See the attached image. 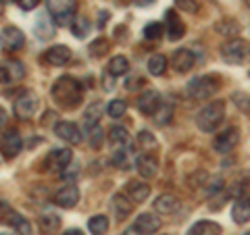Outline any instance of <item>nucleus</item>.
Listing matches in <instances>:
<instances>
[{"instance_id": "obj_1", "label": "nucleus", "mask_w": 250, "mask_h": 235, "mask_svg": "<svg viewBox=\"0 0 250 235\" xmlns=\"http://www.w3.org/2000/svg\"><path fill=\"white\" fill-rule=\"evenodd\" d=\"M52 100L65 111H73L83 102V85L80 79H75L71 75H62L54 81L50 90Z\"/></svg>"}, {"instance_id": "obj_2", "label": "nucleus", "mask_w": 250, "mask_h": 235, "mask_svg": "<svg viewBox=\"0 0 250 235\" xmlns=\"http://www.w3.org/2000/svg\"><path fill=\"white\" fill-rule=\"evenodd\" d=\"M225 119V100H213L196 113V125L200 131L210 133L215 131Z\"/></svg>"}, {"instance_id": "obj_3", "label": "nucleus", "mask_w": 250, "mask_h": 235, "mask_svg": "<svg viewBox=\"0 0 250 235\" xmlns=\"http://www.w3.org/2000/svg\"><path fill=\"white\" fill-rule=\"evenodd\" d=\"M221 88V79L217 75H198L188 83V96L194 100H208Z\"/></svg>"}, {"instance_id": "obj_4", "label": "nucleus", "mask_w": 250, "mask_h": 235, "mask_svg": "<svg viewBox=\"0 0 250 235\" xmlns=\"http://www.w3.org/2000/svg\"><path fill=\"white\" fill-rule=\"evenodd\" d=\"M46 9H48L54 25L59 27H65L77 19V0H46Z\"/></svg>"}, {"instance_id": "obj_5", "label": "nucleus", "mask_w": 250, "mask_h": 235, "mask_svg": "<svg viewBox=\"0 0 250 235\" xmlns=\"http://www.w3.org/2000/svg\"><path fill=\"white\" fill-rule=\"evenodd\" d=\"M221 59L229 65H244L250 59V44L244 38H231L221 46Z\"/></svg>"}, {"instance_id": "obj_6", "label": "nucleus", "mask_w": 250, "mask_h": 235, "mask_svg": "<svg viewBox=\"0 0 250 235\" xmlns=\"http://www.w3.org/2000/svg\"><path fill=\"white\" fill-rule=\"evenodd\" d=\"M38 106H40L38 94L31 92V90H25V92H21L19 96L15 98V102H13V113H15V117H17V119L27 121V119H31V117L36 115Z\"/></svg>"}, {"instance_id": "obj_7", "label": "nucleus", "mask_w": 250, "mask_h": 235, "mask_svg": "<svg viewBox=\"0 0 250 235\" xmlns=\"http://www.w3.org/2000/svg\"><path fill=\"white\" fill-rule=\"evenodd\" d=\"M71 162H73V154L69 148H54V150L46 156V169L54 171V173H62Z\"/></svg>"}, {"instance_id": "obj_8", "label": "nucleus", "mask_w": 250, "mask_h": 235, "mask_svg": "<svg viewBox=\"0 0 250 235\" xmlns=\"http://www.w3.org/2000/svg\"><path fill=\"white\" fill-rule=\"evenodd\" d=\"M238 142H240V129H238V127H229V129L221 131V133H219V136L215 137L213 150L219 152V154H229L233 148L238 146Z\"/></svg>"}, {"instance_id": "obj_9", "label": "nucleus", "mask_w": 250, "mask_h": 235, "mask_svg": "<svg viewBox=\"0 0 250 235\" xmlns=\"http://www.w3.org/2000/svg\"><path fill=\"white\" fill-rule=\"evenodd\" d=\"M138 111L142 113V115H148V117H154L156 113L161 111V106H163V98H161V94L159 92H154V90H146L140 94V98H138Z\"/></svg>"}, {"instance_id": "obj_10", "label": "nucleus", "mask_w": 250, "mask_h": 235, "mask_svg": "<svg viewBox=\"0 0 250 235\" xmlns=\"http://www.w3.org/2000/svg\"><path fill=\"white\" fill-rule=\"evenodd\" d=\"M23 150V139L17 129H9L2 133V158L13 160Z\"/></svg>"}, {"instance_id": "obj_11", "label": "nucleus", "mask_w": 250, "mask_h": 235, "mask_svg": "<svg viewBox=\"0 0 250 235\" xmlns=\"http://www.w3.org/2000/svg\"><path fill=\"white\" fill-rule=\"evenodd\" d=\"M25 46V36L23 31L15 25L2 27V50L4 52H17Z\"/></svg>"}, {"instance_id": "obj_12", "label": "nucleus", "mask_w": 250, "mask_h": 235, "mask_svg": "<svg viewBox=\"0 0 250 235\" xmlns=\"http://www.w3.org/2000/svg\"><path fill=\"white\" fill-rule=\"evenodd\" d=\"M194 65H196V57L188 48H179L173 52V57H171V67H173L177 73H188L190 69H194Z\"/></svg>"}, {"instance_id": "obj_13", "label": "nucleus", "mask_w": 250, "mask_h": 235, "mask_svg": "<svg viewBox=\"0 0 250 235\" xmlns=\"http://www.w3.org/2000/svg\"><path fill=\"white\" fill-rule=\"evenodd\" d=\"M44 60L52 67H62L71 60V50H69V46H65V44L50 46V48L44 52Z\"/></svg>"}, {"instance_id": "obj_14", "label": "nucleus", "mask_w": 250, "mask_h": 235, "mask_svg": "<svg viewBox=\"0 0 250 235\" xmlns=\"http://www.w3.org/2000/svg\"><path fill=\"white\" fill-rule=\"evenodd\" d=\"M77 202H80V190H77V185H73V183L61 187V190L54 194V204H59L61 208H73V206H77Z\"/></svg>"}, {"instance_id": "obj_15", "label": "nucleus", "mask_w": 250, "mask_h": 235, "mask_svg": "<svg viewBox=\"0 0 250 235\" xmlns=\"http://www.w3.org/2000/svg\"><path fill=\"white\" fill-rule=\"evenodd\" d=\"M165 29H167V38L169 40H182L186 36V25L179 19V15L175 11H167L165 13Z\"/></svg>"}, {"instance_id": "obj_16", "label": "nucleus", "mask_w": 250, "mask_h": 235, "mask_svg": "<svg viewBox=\"0 0 250 235\" xmlns=\"http://www.w3.org/2000/svg\"><path fill=\"white\" fill-rule=\"evenodd\" d=\"M54 133L69 144H80L82 142V131L71 121H59L57 125H54Z\"/></svg>"}, {"instance_id": "obj_17", "label": "nucleus", "mask_w": 250, "mask_h": 235, "mask_svg": "<svg viewBox=\"0 0 250 235\" xmlns=\"http://www.w3.org/2000/svg\"><path fill=\"white\" fill-rule=\"evenodd\" d=\"M136 169H138L140 177L152 179L159 173V160H156V156H152V154H140L136 158Z\"/></svg>"}, {"instance_id": "obj_18", "label": "nucleus", "mask_w": 250, "mask_h": 235, "mask_svg": "<svg viewBox=\"0 0 250 235\" xmlns=\"http://www.w3.org/2000/svg\"><path fill=\"white\" fill-rule=\"evenodd\" d=\"M152 208L159 215H173L175 210H179V198L173 194H161L159 198L152 202Z\"/></svg>"}, {"instance_id": "obj_19", "label": "nucleus", "mask_w": 250, "mask_h": 235, "mask_svg": "<svg viewBox=\"0 0 250 235\" xmlns=\"http://www.w3.org/2000/svg\"><path fill=\"white\" fill-rule=\"evenodd\" d=\"M25 77V65L21 60H9L2 67V83L6 85L9 81H21Z\"/></svg>"}, {"instance_id": "obj_20", "label": "nucleus", "mask_w": 250, "mask_h": 235, "mask_svg": "<svg viewBox=\"0 0 250 235\" xmlns=\"http://www.w3.org/2000/svg\"><path fill=\"white\" fill-rule=\"evenodd\" d=\"M231 218L238 225H244L250 221V198L248 196H242V198H236L231 206Z\"/></svg>"}, {"instance_id": "obj_21", "label": "nucleus", "mask_w": 250, "mask_h": 235, "mask_svg": "<svg viewBox=\"0 0 250 235\" xmlns=\"http://www.w3.org/2000/svg\"><path fill=\"white\" fill-rule=\"evenodd\" d=\"M134 225H136L142 233L152 235V233H156V231L161 229V218L154 216V215H150V213H142V215H138V218H136Z\"/></svg>"}, {"instance_id": "obj_22", "label": "nucleus", "mask_w": 250, "mask_h": 235, "mask_svg": "<svg viewBox=\"0 0 250 235\" xmlns=\"http://www.w3.org/2000/svg\"><path fill=\"white\" fill-rule=\"evenodd\" d=\"M108 142H111V146L115 148V150H123V148H127L131 137L125 127H121V125H115V127L108 129Z\"/></svg>"}, {"instance_id": "obj_23", "label": "nucleus", "mask_w": 250, "mask_h": 235, "mask_svg": "<svg viewBox=\"0 0 250 235\" xmlns=\"http://www.w3.org/2000/svg\"><path fill=\"white\" fill-rule=\"evenodd\" d=\"M4 221L9 223L15 231L19 235H31V225L25 216H21L19 213H15V210H9V213H4Z\"/></svg>"}, {"instance_id": "obj_24", "label": "nucleus", "mask_w": 250, "mask_h": 235, "mask_svg": "<svg viewBox=\"0 0 250 235\" xmlns=\"http://www.w3.org/2000/svg\"><path fill=\"white\" fill-rule=\"evenodd\" d=\"M111 206L115 210V215L119 218H125L127 215H131V208H134V202L129 200V196L125 194H115L111 200Z\"/></svg>"}, {"instance_id": "obj_25", "label": "nucleus", "mask_w": 250, "mask_h": 235, "mask_svg": "<svg viewBox=\"0 0 250 235\" xmlns=\"http://www.w3.org/2000/svg\"><path fill=\"white\" fill-rule=\"evenodd\" d=\"M127 196L134 204L136 202H144L148 196H150V185L144 183V181H129L127 183Z\"/></svg>"}, {"instance_id": "obj_26", "label": "nucleus", "mask_w": 250, "mask_h": 235, "mask_svg": "<svg viewBox=\"0 0 250 235\" xmlns=\"http://www.w3.org/2000/svg\"><path fill=\"white\" fill-rule=\"evenodd\" d=\"M188 235H221V227L215 221H198L188 229Z\"/></svg>"}, {"instance_id": "obj_27", "label": "nucleus", "mask_w": 250, "mask_h": 235, "mask_svg": "<svg viewBox=\"0 0 250 235\" xmlns=\"http://www.w3.org/2000/svg\"><path fill=\"white\" fill-rule=\"evenodd\" d=\"M34 31L40 40H50V38L54 36V21H50L48 17H38Z\"/></svg>"}, {"instance_id": "obj_28", "label": "nucleus", "mask_w": 250, "mask_h": 235, "mask_svg": "<svg viewBox=\"0 0 250 235\" xmlns=\"http://www.w3.org/2000/svg\"><path fill=\"white\" fill-rule=\"evenodd\" d=\"M167 71V57L165 54H152L150 59H148V73L159 77Z\"/></svg>"}, {"instance_id": "obj_29", "label": "nucleus", "mask_w": 250, "mask_h": 235, "mask_svg": "<svg viewBox=\"0 0 250 235\" xmlns=\"http://www.w3.org/2000/svg\"><path fill=\"white\" fill-rule=\"evenodd\" d=\"M215 31L219 36H238L240 34V25L233 19H219L215 23Z\"/></svg>"}, {"instance_id": "obj_30", "label": "nucleus", "mask_w": 250, "mask_h": 235, "mask_svg": "<svg viewBox=\"0 0 250 235\" xmlns=\"http://www.w3.org/2000/svg\"><path fill=\"white\" fill-rule=\"evenodd\" d=\"M129 71V60L125 57H113L111 62H108V73L113 77H121Z\"/></svg>"}, {"instance_id": "obj_31", "label": "nucleus", "mask_w": 250, "mask_h": 235, "mask_svg": "<svg viewBox=\"0 0 250 235\" xmlns=\"http://www.w3.org/2000/svg\"><path fill=\"white\" fill-rule=\"evenodd\" d=\"M88 229L94 233V235H104L108 231V216L104 215H96L92 216L88 221Z\"/></svg>"}, {"instance_id": "obj_32", "label": "nucleus", "mask_w": 250, "mask_h": 235, "mask_svg": "<svg viewBox=\"0 0 250 235\" xmlns=\"http://www.w3.org/2000/svg\"><path fill=\"white\" fill-rule=\"evenodd\" d=\"M61 227V218L57 215H42L40 216V229L44 233H54Z\"/></svg>"}, {"instance_id": "obj_33", "label": "nucleus", "mask_w": 250, "mask_h": 235, "mask_svg": "<svg viewBox=\"0 0 250 235\" xmlns=\"http://www.w3.org/2000/svg\"><path fill=\"white\" fill-rule=\"evenodd\" d=\"M108 48H111V42H108L106 40V38H103V36H100V38H96V40H94L92 44H90V54H92V57H104V54L108 52Z\"/></svg>"}, {"instance_id": "obj_34", "label": "nucleus", "mask_w": 250, "mask_h": 235, "mask_svg": "<svg viewBox=\"0 0 250 235\" xmlns=\"http://www.w3.org/2000/svg\"><path fill=\"white\" fill-rule=\"evenodd\" d=\"M125 111H127V102H125V100L115 98V100H111V102L106 104V115L113 117V119H119V117H123Z\"/></svg>"}, {"instance_id": "obj_35", "label": "nucleus", "mask_w": 250, "mask_h": 235, "mask_svg": "<svg viewBox=\"0 0 250 235\" xmlns=\"http://www.w3.org/2000/svg\"><path fill=\"white\" fill-rule=\"evenodd\" d=\"M88 139H90V146L94 148V150H98L100 146H103L104 142V131L100 125H92V127H88Z\"/></svg>"}, {"instance_id": "obj_36", "label": "nucleus", "mask_w": 250, "mask_h": 235, "mask_svg": "<svg viewBox=\"0 0 250 235\" xmlns=\"http://www.w3.org/2000/svg\"><path fill=\"white\" fill-rule=\"evenodd\" d=\"M231 102L236 104L242 113L250 115V94H246V92H233L231 94Z\"/></svg>"}, {"instance_id": "obj_37", "label": "nucleus", "mask_w": 250, "mask_h": 235, "mask_svg": "<svg viewBox=\"0 0 250 235\" xmlns=\"http://www.w3.org/2000/svg\"><path fill=\"white\" fill-rule=\"evenodd\" d=\"M90 27H92V25H90V21L85 19V17H77V19L71 23V31H73V36H75V38H80V40H82V38L88 36Z\"/></svg>"}, {"instance_id": "obj_38", "label": "nucleus", "mask_w": 250, "mask_h": 235, "mask_svg": "<svg viewBox=\"0 0 250 235\" xmlns=\"http://www.w3.org/2000/svg\"><path fill=\"white\" fill-rule=\"evenodd\" d=\"M163 31H165V27H163L159 21H152V23H148V25L144 27V38H146V40H150V42L161 40Z\"/></svg>"}, {"instance_id": "obj_39", "label": "nucleus", "mask_w": 250, "mask_h": 235, "mask_svg": "<svg viewBox=\"0 0 250 235\" xmlns=\"http://www.w3.org/2000/svg\"><path fill=\"white\" fill-rule=\"evenodd\" d=\"M111 164H115V167L121 169V171H127V167H129V156H127V152H125V148H123V150H113Z\"/></svg>"}, {"instance_id": "obj_40", "label": "nucleus", "mask_w": 250, "mask_h": 235, "mask_svg": "<svg viewBox=\"0 0 250 235\" xmlns=\"http://www.w3.org/2000/svg\"><path fill=\"white\" fill-rule=\"evenodd\" d=\"M171 117H173V106L167 104V102H163L161 111L154 115V123H156V125H167V123L171 121Z\"/></svg>"}, {"instance_id": "obj_41", "label": "nucleus", "mask_w": 250, "mask_h": 235, "mask_svg": "<svg viewBox=\"0 0 250 235\" xmlns=\"http://www.w3.org/2000/svg\"><path fill=\"white\" fill-rule=\"evenodd\" d=\"M61 177L65 179V181H69V183L75 181V179L80 177V164H77V162H71V164H69V167L61 173Z\"/></svg>"}, {"instance_id": "obj_42", "label": "nucleus", "mask_w": 250, "mask_h": 235, "mask_svg": "<svg viewBox=\"0 0 250 235\" xmlns=\"http://www.w3.org/2000/svg\"><path fill=\"white\" fill-rule=\"evenodd\" d=\"M175 6L186 13H196L200 4H198V0H175Z\"/></svg>"}, {"instance_id": "obj_43", "label": "nucleus", "mask_w": 250, "mask_h": 235, "mask_svg": "<svg viewBox=\"0 0 250 235\" xmlns=\"http://www.w3.org/2000/svg\"><path fill=\"white\" fill-rule=\"evenodd\" d=\"M223 187V181H221V177H210L208 181H207V194L208 196H213V194H217L219 190Z\"/></svg>"}, {"instance_id": "obj_44", "label": "nucleus", "mask_w": 250, "mask_h": 235, "mask_svg": "<svg viewBox=\"0 0 250 235\" xmlns=\"http://www.w3.org/2000/svg\"><path fill=\"white\" fill-rule=\"evenodd\" d=\"M142 85H146V79H144L142 75H138V77H131V79H127V81H125V88H127V90H131V92H134V90H138V88H142Z\"/></svg>"}, {"instance_id": "obj_45", "label": "nucleus", "mask_w": 250, "mask_h": 235, "mask_svg": "<svg viewBox=\"0 0 250 235\" xmlns=\"http://www.w3.org/2000/svg\"><path fill=\"white\" fill-rule=\"evenodd\" d=\"M138 139H140V144H144V146H156V139L152 137L150 131H140Z\"/></svg>"}, {"instance_id": "obj_46", "label": "nucleus", "mask_w": 250, "mask_h": 235, "mask_svg": "<svg viewBox=\"0 0 250 235\" xmlns=\"http://www.w3.org/2000/svg\"><path fill=\"white\" fill-rule=\"evenodd\" d=\"M17 2H19V6L23 11H31V9H36L40 0H17Z\"/></svg>"}, {"instance_id": "obj_47", "label": "nucleus", "mask_w": 250, "mask_h": 235, "mask_svg": "<svg viewBox=\"0 0 250 235\" xmlns=\"http://www.w3.org/2000/svg\"><path fill=\"white\" fill-rule=\"evenodd\" d=\"M121 235H146V233H142V231H140L136 225H131V227H127V229H125Z\"/></svg>"}, {"instance_id": "obj_48", "label": "nucleus", "mask_w": 250, "mask_h": 235, "mask_svg": "<svg viewBox=\"0 0 250 235\" xmlns=\"http://www.w3.org/2000/svg\"><path fill=\"white\" fill-rule=\"evenodd\" d=\"M62 235H83V231L82 229H67Z\"/></svg>"}, {"instance_id": "obj_49", "label": "nucleus", "mask_w": 250, "mask_h": 235, "mask_svg": "<svg viewBox=\"0 0 250 235\" xmlns=\"http://www.w3.org/2000/svg\"><path fill=\"white\" fill-rule=\"evenodd\" d=\"M11 2V0H2V4H9Z\"/></svg>"}, {"instance_id": "obj_50", "label": "nucleus", "mask_w": 250, "mask_h": 235, "mask_svg": "<svg viewBox=\"0 0 250 235\" xmlns=\"http://www.w3.org/2000/svg\"><path fill=\"white\" fill-rule=\"evenodd\" d=\"M246 4H248V6H250V0H246Z\"/></svg>"}, {"instance_id": "obj_51", "label": "nucleus", "mask_w": 250, "mask_h": 235, "mask_svg": "<svg viewBox=\"0 0 250 235\" xmlns=\"http://www.w3.org/2000/svg\"><path fill=\"white\" fill-rule=\"evenodd\" d=\"M2 235H9V233H2Z\"/></svg>"}, {"instance_id": "obj_52", "label": "nucleus", "mask_w": 250, "mask_h": 235, "mask_svg": "<svg viewBox=\"0 0 250 235\" xmlns=\"http://www.w3.org/2000/svg\"><path fill=\"white\" fill-rule=\"evenodd\" d=\"M244 235H250V233H244Z\"/></svg>"}, {"instance_id": "obj_53", "label": "nucleus", "mask_w": 250, "mask_h": 235, "mask_svg": "<svg viewBox=\"0 0 250 235\" xmlns=\"http://www.w3.org/2000/svg\"><path fill=\"white\" fill-rule=\"evenodd\" d=\"M248 75H250V73H248Z\"/></svg>"}]
</instances>
